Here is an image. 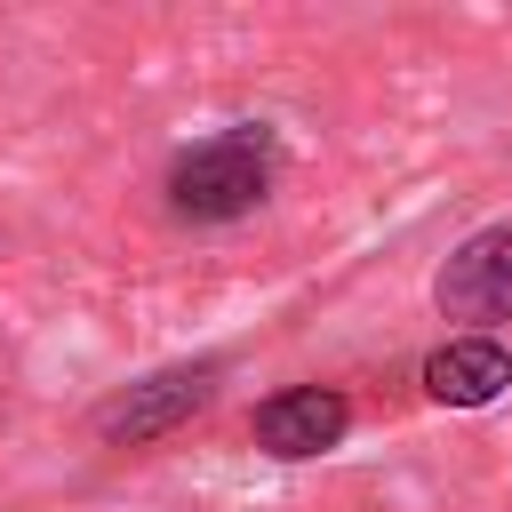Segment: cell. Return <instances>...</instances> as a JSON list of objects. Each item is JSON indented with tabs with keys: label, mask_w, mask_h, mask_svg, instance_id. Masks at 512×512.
<instances>
[{
	"label": "cell",
	"mask_w": 512,
	"mask_h": 512,
	"mask_svg": "<svg viewBox=\"0 0 512 512\" xmlns=\"http://www.w3.org/2000/svg\"><path fill=\"white\" fill-rule=\"evenodd\" d=\"M424 392L440 400V408H488L504 384H512V344L504 336H448V344H432L424 352Z\"/></svg>",
	"instance_id": "cell-5"
},
{
	"label": "cell",
	"mask_w": 512,
	"mask_h": 512,
	"mask_svg": "<svg viewBox=\"0 0 512 512\" xmlns=\"http://www.w3.org/2000/svg\"><path fill=\"white\" fill-rule=\"evenodd\" d=\"M216 384H224V352L168 360V368H152V376L120 384V392H104V400L88 408V432H96L104 448H144V440H168L184 416H200V408L216 400Z\"/></svg>",
	"instance_id": "cell-2"
},
{
	"label": "cell",
	"mask_w": 512,
	"mask_h": 512,
	"mask_svg": "<svg viewBox=\"0 0 512 512\" xmlns=\"http://www.w3.org/2000/svg\"><path fill=\"white\" fill-rule=\"evenodd\" d=\"M280 184V128L272 120H232L200 144H176L168 168H160V208L192 232H216V224H240L272 200Z\"/></svg>",
	"instance_id": "cell-1"
},
{
	"label": "cell",
	"mask_w": 512,
	"mask_h": 512,
	"mask_svg": "<svg viewBox=\"0 0 512 512\" xmlns=\"http://www.w3.org/2000/svg\"><path fill=\"white\" fill-rule=\"evenodd\" d=\"M432 304H440V320H472V336L512 320V216L480 224L472 240L448 248V264L432 272Z\"/></svg>",
	"instance_id": "cell-3"
},
{
	"label": "cell",
	"mask_w": 512,
	"mask_h": 512,
	"mask_svg": "<svg viewBox=\"0 0 512 512\" xmlns=\"http://www.w3.org/2000/svg\"><path fill=\"white\" fill-rule=\"evenodd\" d=\"M344 432H352V400H344L336 384H288V392L256 400V416H248V440H256L264 456H280V464L328 456Z\"/></svg>",
	"instance_id": "cell-4"
}]
</instances>
